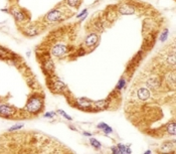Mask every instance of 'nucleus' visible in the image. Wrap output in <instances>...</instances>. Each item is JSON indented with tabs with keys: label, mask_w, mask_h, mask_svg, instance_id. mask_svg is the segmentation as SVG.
<instances>
[{
	"label": "nucleus",
	"mask_w": 176,
	"mask_h": 154,
	"mask_svg": "<svg viewBox=\"0 0 176 154\" xmlns=\"http://www.w3.org/2000/svg\"><path fill=\"white\" fill-rule=\"evenodd\" d=\"M44 109V95L40 92H33L27 99V102L21 112V119L28 117H35Z\"/></svg>",
	"instance_id": "obj_2"
},
{
	"label": "nucleus",
	"mask_w": 176,
	"mask_h": 154,
	"mask_svg": "<svg viewBox=\"0 0 176 154\" xmlns=\"http://www.w3.org/2000/svg\"><path fill=\"white\" fill-rule=\"evenodd\" d=\"M68 51V46L64 43H57L51 47V54L54 57H63Z\"/></svg>",
	"instance_id": "obj_6"
},
{
	"label": "nucleus",
	"mask_w": 176,
	"mask_h": 154,
	"mask_svg": "<svg viewBox=\"0 0 176 154\" xmlns=\"http://www.w3.org/2000/svg\"><path fill=\"white\" fill-rule=\"evenodd\" d=\"M98 40H99V35L97 33L93 32L87 36V38L85 40V43H86V46H93L98 42Z\"/></svg>",
	"instance_id": "obj_11"
},
{
	"label": "nucleus",
	"mask_w": 176,
	"mask_h": 154,
	"mask_svg": "<svg viewBox=\"0 0 176 154\" xmlns=\"http://www.w3.org/2000/svg\"><path fill=\"white\" fill-rule=\"evenodd\" d=\"M98 128H99V129H102L103 131L105 132V134H109V133H112V132H113V129L110 127V126L107 125L105 122L100 123V124L98 125Z\"/></svg>",
	"instance_id": "obj_14"
},
{
	"label": "nucleus",
	"mask_w": 176,
	"mask_h": 154,
	"mask_svg": "<svg viewBox=\"0 0 176 154\" xmlns=\"http://www.w3.org/2000/svg\"><path fill=\"white\" fill-rule=\"evenodd\" d=\"M68 10L67 8H64L63 10L60 8H53L51 9L50 12H47L46 16H44V20L47 22H58L61 21L65 18H68V15L64 13V11Z\"/></svg>",
	"instance_id": "obj_5"
},
{
	"label": "nucleus",
	"mask_w": 176,
	"mask_h": 154,
	"mask_svg": "<svg viewBox=\"0 0 176 154\" xmlns=\"http://www.w3.org/2000/svg\"><path fill=\"white\" fill-rule=\"evenodd\" d=\"M167 61L169 64H171L172 66H175V53H174V51H173V53H172L171 56H168Z\"/></svg>",
	"instance_id": "obj_20"
},
{
	"label": "nucleus",
	"mask_w": 176,
	"mask_h": 154,
	"mask_svg": "<svg viewBox=\"0 0 176 154\" xmlns=\"http://www.w3.org/2000/svg\"><path fill=\"white\" fill-rule=\"evenodd\" d=\"M125 84H126L125 79H121V80L119 81V83L116 86V90H122V89L124 88V86H125Z\"/></svg>",
	"instance_id": "obj_19"
},
{
	"label": "nucleus",
	"mask_w": 176,
	"mask_h": 154,
	"mask_svg": "<svg viewBox=\"0 0 176 154\" xmlns=\"http://www.w3.org/2000/svg\"><path fill=\"white\" fill-rule=\"evenodd\" d=\"M167 133L169 135H172V136L175 135V122L174 121L167 125Z\"/></svg>",
	"instance_id": "obj_15"
},
{
	"label": "nucleus",
	"mask_w": 176,
	"mask_h": 154,
	"mask_svg": "<svg viewBox=\"0 0 176 154\" xmlns=\"http://www.w3.org/2000/svg\"><path fill=\"white\" fill-rule=\"evenodd\" d=\"M21 113L13 105L2 103L0 105V117L6 119H21Z\"/></svg>",
	"instance_id": "obj_3"
},
{
	"label": "nucleus",
	"mask_w": 176,
	"mask_h": 154,
	"mask_svg": "<svg viewBox=\"0 0 176 154\" xmlns=\"http://www.w3.org/2000/svg\"><path fill=\"white\" fill-rule=\"evenodd\" d=\"M150 91L147 88H140L138 90V98L141 101H147L150 98Z\"/></svg>",
	"instance_id": "obj_12"
},
{
	"label": "nucleus",
	"mask_w": 176,
	"mask_h": 154,
	"mask_svg": "<svg viewBox=\"0 0 176 154\" xmlns=\"http://www.w3.org/2000/svg\"><path fill=\"white\" fill-rule=\"evenodd\" d=\"M84 135H85V136H92V133H89V132H84Z\"/></svg>",
	"instance_id": "obj_27"
},
{
	"label": "nucleus",
	"mask_w": 176,
	"mask_h": 154,
	"mask_svg": "<svg viewBox=\"0 0 176 154\" xmlns=\"http://www.w3.org/2000/svg\"><path fill=\"white\" fill-rule=\"evenodd\" d=\"M92 104L93 103L86 98H81L78 100V105L80 106L81 109H82V110H92L93 108Z\"/></svg>",
	"instance_id": "obj_10"
},
{
	"label": "nucleus",
	"mask_w": 176,
	"mask_h": 154,
	"mask_svg": "<svg viewBox=\"0 0 176 154\" xmlns=\"http://www.w3.org/2000/svg\"><path fill=\"white\" fill-rule=\"evenodd\" d=\"M10 13L12 14V16L14 17V19L17 22H25L26 20L29 19L28 15H26V11L23 9H19V8H11L10 9Z\"/></svg>",
	"instance_id": "obj_7"
},
{
	"label": "nucleus",
	"mask_w": 176,
	"mask_h": 154,
	"mask_svg": "<svg viewBox=\"0 0 176 154\" xmlns=\"http://www.w3.org/2000/svg\"><path fill=\"white\" fill-rule=\"evenodd\" d=\"M117 147H118V149H119V151L120 153L122 154V153H125L126 152V148H127V146L126 145H123V144H118L117 145Z\"/></svg>",
	"instance_id": "obj_23"
},
{
	"label": "nucleus",
	"mask_w": 176,
	"mask_h": 154,
	"mask_svg": "<svg viewBox=\"0 0 176 154\" xmlns=\"http://www.w3.org/2000/svg\"><path fill=\"white\" fill-rule=\"evenodd\" d=\"M119 12L123 15H132L135 13V7L125 3V4L119 6Z\"/></svg>",
	"instance_id": "obj_9"
},
{
	"label": "nucleus",
	"mask_w": 176,
	"mask_h": 154,
	"mask_svg": "<svg viewBox=\"0 0 176 154\" xmlns=\"http://www.w3.org/2000/svg\"><path fill=\"white\" fill-rule=\"evenodd\" d=\"M41 31V29L38 26L35 24H30V25H26L23 29V34H25L27 36H35L37 34H39Z\"/></svg>",
	"instance_id": "obj_8"
},
{
	"label": "nucleus",
	"mask_w": 176,
	"mask_h": 154,
	"mask_svg": "<svg viewBox=\"0 0 176 154\" xmlns=\"http://www.w3.org/2000/svg\"><path fill=\"white\" fill-rule=\"evenodd\" d=\"M168 37V29H165L163 32L161 33V36H160V40L161 42H165Z\"/></svg>",
	"instance_id": "obj_22"
},
{
	"label": "nucleus",
	"mask_w": 176,
	"mask_h": 154,
	"mask_svg": "<svg viewBox=\"0 0 176 154\" xmlns=\"http://www.w3.org/2000/svg\"><path fill=\"white\" fill-rule=\"evenodd\" d=\"M57 113H58V114H61V116H63V117H64L65 119H68V121H72V118L70 117V116H68V115L67 114V113H65L64 111H63V110H57Z\"/></svg>",
	"instance_id": "obj_21"
},
{
	"label": "nucleus",
	"mask_w": 176,
	"mask_h": 154,
	"mask_svg": "<svg viewBox=\"0 0 176 154\" xmlns=\"http://www.w3.org/2000/svg\"><path fill=\"white\" fill-rule=\"evenodd\" d=\"M67 4L72 6V7H75L80 4V0H67Z\"/></svg>",
	"instance_id": "obj_18"
},
{
	"label": "nucleus",
	"mask_w": 176,
	"mask_h": 154,
	"mask_svg": "<svg viewBox=\"0 0 176 154\" xmlns=\"http://www.w3.org/2000/svg\"><path fill=\"white\" fill-rule=\"evenodd\" d=\"M24 127V124H15L11 126L9 129H8V132H13V131H18V130H20L21 128Z\"/></svg>",
	"instance_id": "obj_17"
},
{
	"label": "nucleus",
	"mask_w": 176,
	"mask_h": 154,
	"mask_svg": "<svg viewBox=\"0 0 176 154\" xmlns=\"http://www.w3.org/2000/svg\"><path fill=\"white\" fill-rule=\"evenodd\" d=\"M56 114H57L56 112H47L43 115V117L44 118H53L54 116H56Z\"/></svg>",
	"instance_id": "obj_24"
},
{
	"label": "nucleus",
	"mask_w": 176,
	"mask_h": 154,
	"mask_svg": "<svg viewBox=\"0 0 176 154\" xmlns=\"http://www.w3.org/2000/svg\"><path fill=\"white\" fill-rule=\"evenodd\" d=\"M111 150L113 151V153H116V154L120 153L119 149H118V147H117V146H113V147H111Z\"/></svg>",
	"instance_id": "obj_25"
},
{
	"label": "nucleus",
	"mask_w": 176,
	"mask_h": 154,
	"mask_svg": "<svg viewBox=\"0 0 176 154\" xmlns=\"http://www.w3.org/2000/svg\"><path fill=\"white\" fill-rule=\"evenodd\" d=\"M90 142H91V145H92L93 147H94L95 149H97V150H100V149H101L102 144H101V143H100L97 139H95V138H91V139H90Z\"/></svg>",
	"instance_id": "obj_16"
},
{
	"label": "nucleus",
	"mask_w": 176,
	"mask_h": 154,
	"mask_svg": "<svg viewBox=\"0 0 176 154\" xmlns=\"http://www.w3.org/2000/svg\"><path fill=\"white\" fill-rule=\"evenodd\" d=\"M175 140L173 142H165V143H163V144L161 145V151L162 152H170V150H171V148H174L175 147Z\"/></svg>",
	"instance_id": "obj_13"
},
{
	"label": "nucleus",
	"mask_w": 176,
	"mask_h": 154,
	"mask_svg": "<svg viewBox=\"0 0 176 154\" xmlns=\"http://www.w3.org/2000/svg\"><path fill=\"white\" fill-rule=\"evenodd\" d=\"M68 127H70V129H72V130H74V131H77V129H75V127H72V125H70V126H68Z\"/></svg>",
	"instance_id": "obj_28"
},
{
	"label": "nucleus",
	"mask_w": 176,
	"mask_h": 154,
	"mask_svg": "<svg viewBox=\"0 0 176 154\" xmlns=\"http://www.w3.org/2000/svg\"><path fill=\"white\" fill-rule=\"evenodd\" d=\"M71 152L57 140L41 132L13 131L0 135V153Z\"/></svg>",
	"instance_id": "obj_1"
},
{
	"label": "nucleus",
	"mask_w": 176,
	"mask_h": 154,
	"mask_svg": "<svg viewBox=\"0 0 176 154\" xmlns=\"http://www.w3.org/2000/svg\"><path fill=\"white\" fill-rule=\"evenodd\" d=\"M86 13H87V9H84L81 13H79V14L77 15V17H78V18H81V17H82V15H85Z\"/></svg>",
	"instance_id": "obj_26"
},
{
	"label": "nucleus",
	"mask_w": 176,
	"mask_h": 154,
	"mask_svg": "<svg viewBox=\"0 0 176 154\" xmlns=\"http://www.w3.org/2000/svg\"><path fill=\"white\" fill-rule=\"evenodd\" d=\"M46 85L53 93H57V94L61 93L65 88V85L64 82L61 81L60 79L54 76V75H50V76H48V78L46 79Z\"/></svg>",
	"instance_id": "obj_4"
}]
</instances>
